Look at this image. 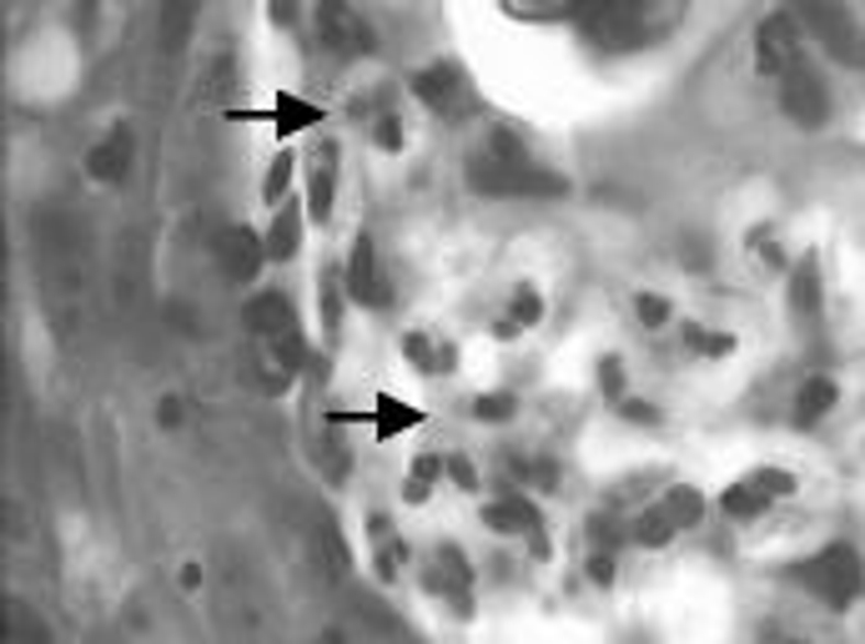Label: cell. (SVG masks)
Returning <instances> with one entry per match:
<instances>
[{
	"instance_id": "6da1fadb",
	"label": "cell",
	"mask_w": 865,
	"mask_h": 644,
	"mask_svg": "<svg viewBox=\"0 0 865 644\" xmlns=\"http://www.w3.org/2000/svg\"><path fill=\"white\" fill-rule=\"evenodd\" d=\"M795 585H806L816 599H825L830 609H845L861 599L865 589V564L851 544H830V549L810 554L806 564H795Z\"/></svg>"
},
{
	"instance_id": "7a4b0ae2",
	"label": "cell",
	"mask_w": 865,
	"mask_h": 644,
	"mask_svg": "<svg viewBox=\"0 0 865 644\" xmlns=\"http://www.w3.org/2000/svg\"><path fill=\"white\" fill-rule=\"evenodd\" d=\"M790 5L816 31L825 56L845 60V66H865V31L851 21V11H845L841 0H790Z\"/></svg>"
},
{
	"instance_id": "3957f363",
	"label": "cell",
	"mask_w": 865,
	"mask_h": 644,
	"mask_svg": "<svg viewBox=\"0 0 865 644\" xmlns=\"http://www.w3.org/2000/svg\"><path fill=\"white\" fill-rule=\"evenodd\" d=\"M468 187L488 191V197H564L569 181L539 167H503L494 156H478V162H468Z\"/></svg>"
},
{
	"instance_id": "277c9868",
	"label": "cell",
	"mask_w": 865,
	"mask_h": 644,
	"mask_svg": "<svg viewBox=\"0 0 865 644\" xmlns=\"http://www.w3.org/2000/svg\"><path fill=\"white\" fill-rule=\"evenodd\" d=\"M780 107H785V116H790L795 126L816 132V126H825V116H830V91H825V81H820L816 71L790 66V71L780 76Z\"/></svg>"
},
{
	"instance_id": "5b68a950",
	"label": "cell",
	"mask_w": 865,
	"mask_h": 644,
	"mask_svg": "<svg viewBox=\"0 0 865 644\" xmlns=\"http://www.w3.org/2000/svg\"><path fill=\"white\" fill-rule=\"evenodd\" d=\"M759 71L765 76H785L790 66H800V21L790 11H775L759 21Z\"/></svg>"
},
{
	"instance_id": "8992f818",
	"label": "cell",
	"mask_w": 865,
	"mask_h": 644,
	"mask_svg": "<svg viewBox=\"0 0 865 644\" xmlns=\"http://www.w3.org/2000/svg\"><path fill=\"white\" fill-rule=\"evenodd\" d=\"M318 36L337 56H368L373 51V31L357 21V11L347 0H318Z\"/></svg>"
},
{
	"instance_id": "52a82bcc",
	"label": "cell",
	"mask_w": 865,
	"mask_h": 644,
	"mask_svg": "<svg viewBox=\"0 0 865 644\" xmlns=\"http://www.w3.org/2000/svg\"><path fill=\"white\" fill-rule=\"evenodd\" d=\"M217 263H222V273L232 282H252L262 273V263H267V242L252 227H232L217 237Z\"/></svg>"
},
{
	"instance_id": "ba28073f",
	"label": "cell",
	"mask_w": 865,
	"mask_h": 644,
	"mask_svg": "<svg viewBox=\"0 0 865 644\" xmlns=\"http://www.w3.org/2000/svg\"><path fill=\"white\" fill-rule=\"evenodd\" d=\"M131 162H136V136H131L126 121H117L107 132V142H96L91 156H86V171H91L96 181H121L131 171Z\"/></svg>"
},
{
	"instance_id": "9c48e42d",
	"label": "cell",
	"mask_w": 865,
	"mask_h": 644,
	"mask_svg": "<svg viewBox=\"0 0 865 644\" xmlns=\"http://www.w3.org/2000/svg\"><path fill=\"white\" fill-rule=\"evenodd\" d=\"M347 298L363 302V308H388V282L378 277V257H373V237H357L353 263H347Z\"/></svg>"
},
{
	"instance_id": "30bf717a",
	"label": "cell",
	"mask_w": 865,
	"mask_h": 644,
	"mask_svg": "<svg viewBox=\"0 0 865 644\" xmlns=\"http://www.w3.org/2000/svg\"><path fill=\"white\" fill-rule=\"evenodd\" d=\"M242 322H247L257 337H267V343H277V337L297 333V308L282 298V292H257V298L242 308Z\"/></svg>"
},
{
	"instance_id": "8fae6325",
	"label": "cell",
	"mask_w": 865,
	"mask_h": 644,
	"mask_svg": "<svg viewBox=\"0 0 865 644\" xmlns=\"http://www.w3.org/2000/svg\"><path fill=\"white\" fill-rule=\"evenodd\" d=\"M413 96L423 101V107L453 116V111L463 107V81H458V71H453V66H428V71L413 76Z\"/></svg>"
},
{
	"instance_id": "7c38bea8",
	"label": "cell",
	"mask_w": 865,
	"mask_h": 644,
	"mask_svg": "<svg viewBox=\"0 0 865 644\" xmlns=\"http://www.w3.org/2000/svg\"><path fill=\"white\" fill-rule=\"evenodd\" d=\"M484 524L494 529V534H539L544 519H539V509L523 499V493H503L498 503L484 509Z\"/></svg>"
},
{
	"instance_id": "4fadbf2b",
	"label": "cell",
	"mask_w": 865,
	"mask_h": 644,
	"mask_svg": "<svg viewBox=\"0 0 865 644\" xmlns=\"http://www.w3.org/2000/svg\"><path fill=\"white\" fill-rule=\"evenodd\" d=\"M267 121L277 126V136H292V132H308V126H318V121H322V107H312V101H297L292 91H282Z\"/></svg>"
},
{
	"instance_id": "5bb4252c",
	"label": "cell",
	"mask_w": 865,
	"mask_h": 644,
	"mask_svg": "<svg viewBox=\"0 0 865 644\" xmlns=\"http://www.w3.org/2000/svg\"><path fill=\"white\" fill-rule=\"evenodd\" d=\"M830 408H835V382H830V378H810L806 388H800V398H795V423L810 429V423H820Z\"/></svg>"
},
{
	"instance_id": "9a60e30c",
	"label": "cell",
	"mask_w": 865,
	"mask_h": 644,
	"mask_svg": "<svg viewBox=\"0 0 865 644\" xmlns=\"http://www.w3.org/2000/svg\"><path fill=\"white\" fill-rule=\"evenodd\" d=\"M197 5H202V0H162V46L166 51H181V41L191 36Z\"/></svg>"
},
{
	"instance_id": "2e32d148",
	"label": "cell",
	"mask_w": 865,
	"mask_h": 644,
	"mask_svg": "<svg viewBox=\"0 0 865 644\" xmlns=\"http://www.w3.org/2000/svg\"><path fill=\"white\" fill-rule=\"evenodd\" d=\"M659 509L669 513V524H675V529H695V524H705V493H700V489H689V484H679V489L664 493Z\"/></svg>"
},
{
	"instance_id": "e0dca14e",
	"label": "cell",
	"mask_w": 865,
	"mask_h": 644,
	"mask_svg": "<svg viewBox=\"0 0 865 644\" xmlns=\"http://www.w3.org/2000/svg\"><path fill=\"white\" fill-rule=\"evenodd\" d=\"M423 423V408H408L398 403V398L382 393L378 408H373V429H378V438H392V433H403V429H418Z\"/></svg>"
},
{
	"instance_id": "ac0fdd59",
	"label": "cell",
	"mask_w": 865,
	"mask_h": 644,
	"mask_svg": "<svg viewBox=\"0 0 865 644\" xmlns=\"http://www.w3.org/2000/svg\"><path fill=\"white\" fill-rule=\"evenodd\" d=\"M790 308L816 318L820 312V277H816V257H800V267L790 273Z\"/></svg>"
},
{
	"instance_id": "d6986e66",
	"label": "cell",
	"mask_w": 865,
	"mask_h": 644,
	"mask_svg": "<svg viewBox=\"0 0 865 644\" xmlns=\"http://www.w3.org/2000/svg\"><path fill=\"white\" fill-rule=\"evenodd\" d=\"M297 232H302V212H297V207H282L273 232H267V257H273V263H287L297 252Z\"/></svg>"
},
{
	"instance_id": "ffe728a7",
	"label": "cell",
	"mask_w": 865,
	"mask_h": 644,
	"mask_svg": "<svg viewBox=\"0 0 865 644\" xmlns=\"http://www.w3.org/2000/svg\"><path fill=\"white\" fill-rule=\"evenodd\" d=\"M765 503H770V493L759 489L755 478H745V484H730L720 499L724 513H735V519H755V513H765Z\"/></svg>"
},
{
	"instance_id": "44dd1931",
	"label": "cell",
	"mask_w": 865,
	"mask_h": 644,
	"mask_svg": "<svg viewBox=\"0 0 865 644\" xmlns=\"http://www.w3.org/2000/svg\"><path fill=\"white\" fill-rule=\"evenodd\" d=\"M634 538H640L644 549H659V544H669L675 538V524H669V513L664 509H650L634 519Z\"/></svg>"
},
{
	"instance_id": "7402d4cb",
	"label": "cell",
	"mask_w": 865,
	"mask_h": 644,
	"mask_svg": "<svg viewBox=\"0 0 865 644\" xmlns=\"http://www.w3.org/2000/svg\"><path fill=\"white\" fill-rule=\"evenodd\" d=\"M488 156H494V162H503V167H534V162H529V152H523V142L513 132H503V126L488 136Z\"/></svg>"
},
{
	"instance_id": "603a6c76",
	"label": "cell",
	"mask_w": 865,
	"mask_h": 644,
	"mask_svg": "<svg viewBox=\"0 0 865 644\" xmlns=\"http://www.w3.org/2000/svg\"><path fill=\"white\" fill-rule=\"evenodd\" d=\"M403 353H408V363H413V368L443 373V347H433L423 333H408V337H403Z\"/></svg>"
},
{
	"instance_id": "cb8c5ba5",
	"label": "cell",
	"mask_w": 865,
	"mask_h": 644,
	"mask_svg": "<svg viewBox=\"0 0 865 644\" xmlns=\"http://www.w3.org/2000/svg\"><path fill=\"white\" fill-rule=\"evenodd\" d=\"M337 273H322V322H328V337H337L343 327V298H337Z\"/></svg>"
},
{
	"instance_id": "d4e9b609",
	"label": "cell",
	"mask_w": 865,
	"mask_h": 644,
	"mask_svg": "<svg viewBox=\"0 0 865 644\" xmlns=\"http://www.w3.org/2000/svg\"><path fill=\"white\" fill-rule=\"evenodd\" d=\"M322 549H328V564L337 574L353 569V554H347V544H343V534H337V524H332V519H322Z\"/></svg>"
},
{
	"instance_id": "484cf974",
	"label": "cell",
	"mask_w": 865,
	"mask_h": 644,
	"mask_svg": "<svg viewBox=\"0 0 865 644\" xmlns=\"http://www.w3.org/2000/svg\"><path fill=\"white\" fill-rule=\"evenodd\" d=\"M308 202H312V222H328L332 216V167H322L318 177H312Z\"/></svg>"
},
{
	"instance_id": "4316f807",
	"label": "cell",
	"mask_w": 865,
	"mask_h": 644,
	"mask_svg": "<svg viewBox=\"0 0 865 644\" xmlns=\"http://www.w3.org/2000/svg\"><path fill=\"white\" fill-rule=\"evenodd\" d=\"M287 181H292V156L282 152V156H277V162H273V171L262 177V197H267V202H282Z\"/></svg>"
},
{
	"instance_id": "83f0119b",
	"label": "cell",
	"mask_w": 865,
	"mask_h": 644,
	"mask_svg": "<svg viewBox=\"0 0 865 644\" xmlns=\"http://www.w3.org/2000/svg\"><path fill=\"white\" fill-rule=\"evenodd\" d=\"M513 408H519V403H513L509 393H484L474 403V413L484 418V423H503V418H513Z\"/></svg>"
},
{
	"instance_id": "f1b7e54d",
	"label": "cell",
	"mask_w": 865,
	"mask_h": 644,
	"mask_svg": "<svg viewBox=\"0 0 865 644\" xmlns=\"http://www.w3.org/2000/svg\"><path fill=\"white\" fill-rule=\"evenodd\" d=\"M755 484H759L765 493H770V499H785V493H795V474H785V468H759Z\"/></svg>"
},
{
	"instance_id": "f546056e",
	"label": "cell",
	"mask_w": 865,
	"mask_h": 644,
	"mask_svg": "<svg viewBox=\"0 0 865 644\" xmlns=\"http://www.w3.org/2000/svg\"><path fill=\"white\" fill-rule=\"evenodd\" d=\"M373 142H378L382 152H398V146H403V121L392 116V111H388V116H378V126H373Z\"/></svg>"
},
{
	"instance_id": "4dcf8cb0",
	"label": "cell",
	"mask_w": 865,
	"mask_h": 644,
	"mask_svg": "<svg viewBox=\"0 0 865 644\" xmlns=\"http://www.w3.org/2000/svg\"><path fill=\"white\" fill-rule=\"evenodd\" d=\"M640 318H644V327H664L669 322V302L654 298V292H640Z\"/></svg>"
},
{
	"instance_id": "1f68e13d",
	"label": "cell",
	"mask_w": 865,
	"mask_h": 644,
	"mask_svg": "<svg viewBox=\"0 0 865 644\" xmlns=\"http://www.w3.org/2000/svg\"><path fill=\"white\" fill-rule=\"evenodd\" d=\"M599 382H605V393L614 398V403L624 398V368H619V358H605V363H599Z\"/></svg>"
},
{
	"instance_id": "d6a6232c",
	"label": "cell",
	"mask_w": 865,
	"mask_h": 644,
	"mask_svg": "<svg viewBox=\"0 0 865 644\" xmlns=\"http://www.w3.org/2000/svg\"><path fill=\"white\" fill-rule=\"evenodd\" d=\"M689 347H695V353H730V337H720V333H700V327H689Z\"/></svg>"
},
{
	"instance_id": "836d02e7",
	"label": "cell",
	"mask_w": 865,
	"mask_h": 644,
	"mask_svg": "<svg viewBox=\"0 0 865 644\" xmlns=\"http://www.w3.org/2000/svg\"><path fill=\"white\" fill-rule=\"evenodd\" d=\"M539 312H544V302H539L534 292L523 287V292H519V308H513V322H519V327H523V322H539Z\"/></svg>"
},
{
	"instance_id": "e575fe53",
	"label": "cell",
	"mask_w": 865,
	"mask_h": 644,
	"mask_svg": "<svg viewBox=\"0 0 865 644\" xmlns=\"http://www.w3.org/2000/svg\"><path fill=\"white\" fill-rule=\"evenodd\" d=\"M448 474H453V484H458V489H478V474H474V464H468V458H448Z\"/></svg>"
},
{
	"instance_id": "d590c367",
	"label": "cell",
	"mask_w": 865,
	"mask_h": 644,
	"mask_svg": "<svg viewBox=\"0 0 865 644\" xmlns=\"http://www.w3.org/2000/svg\"><path fill=\"white\" fill-rule=\"evenodd\" d=\"M619 413H624V418H640V423H654V418H659V413H654V408L634 403V398H619Z\"/></svg>"
},
{
	"instance_id": "8d00e7d4",
	"label": "cell",
	"mask_w": 865,
	"mask_h": 644,
	"mask_svg": "<svg viewBox=\"0 0 865 644\" xmlns=\"http://www.w3.org/2000/svg\"><path fill=\"white\" fill-rule=\"evenodd\" d=\"M181 423V398H162V429H177Z\"/></svg>"
},
{
	"instance_id": "74e56055",
	"label": "cell",
	"mask_w": 865,
	"mask_h": 644,
	"mask_svg": "<svg viewBox=\"0 0 865 644\" xmlns=\"http://www.w3.org/2000/svg\"><path fill=\"white\" fill-rule=\"evenodd\" d=\"M609 564H614L609 554H594V559H589V574L599 579V585H609V579H614V569H609Z\"/></svg>"
},
{
	"instance_id": "f35d334b",
	"label": "cell",
	"mask_w": 865,
	"mask_h": 644,
	"mask_svg": "<svg viewBox=\"0 0 865 644\" xmlns=\"http://www.w3.org/2000/svg\"><path fill=\"white\" fill-rule=\"evenodd\" d=\"M413 478H423V484H433V478H439V458H418V464H413Z\"/></svg>"
},
{
	"instance_id": "ab89813d",
	"label": "cell",
	"mask_w": 865,
	"mask_h": 644,
	"mask_svg": "<svg viewBox=\"0 0 865 644\" xmlns=\"http://www.w3.org/2000/svg\"><path fill=\"white\" fill-rule=\"evenodd\" d=\"M273 21L277 25H292L297 21V5H292V0H273Z\"/></svg>"
},
{
	"instance_id": "60d3db41",
	"label": "cell",
	"mask_w": 865,
	"mask_h": 644,
	"mask_svg": "<svg viewBox=\"0 0 865 644\" xmlns=\"http://www.w3.org/2000/svg\"><path fill=\"white\" fill-rule=\"evenodd\" d=\"M428 489H433V484H423V478H413V484H408V493H403V499H408V503H423V499H428Z\"/></svg>"
},
{
	"instance_id": "b9f144b4",
	"label": "cell",
	"mask_w": 865,
	"mask_h": 644,
	"mask_svg": "<svg viewBox=\"0 0 865 644\" xmlns=\"http://www.w3.org/2000/svg\"><path fill=\"white\" fill-rule=\"evenodd\" d=\"M202 585V569H197V564H187V569H181V589H197Z\"/></svg>"
}]
</instances>
